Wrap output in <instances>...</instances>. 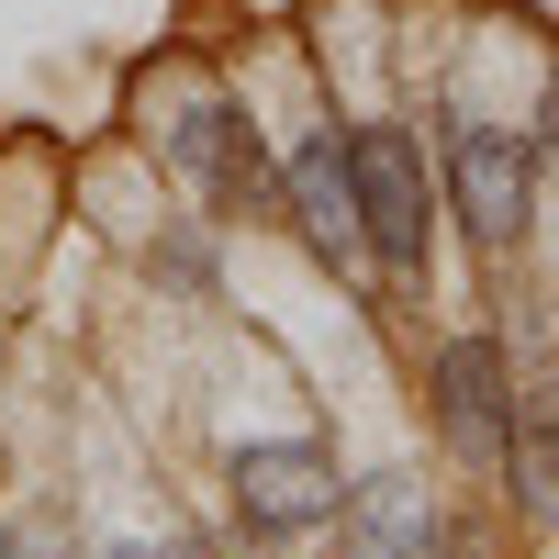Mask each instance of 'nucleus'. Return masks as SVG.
I'll return each mask as SVG.
<instances>
[{
    "mask_svg": "<svg viewBox=\"0 0 559 559\" xmlns=\"http://www.w3.org/2000/svg\"><path fill=\"white\" fill-rule=\"evenodd\" d=\"M336 157H347L358 247L381 258L392 280H403V269H426L437 213H426V157H414V134H403V123H347V134H336Z\"/></svg>",
    "mask_w": 559,
    "mask_h": 559,
    "instance_id": "nucleus-1",
    "label": "nucleus"
},
{
    "mask_svg": "<svg viewBox=\"0 0 559 559\" xmlns=\"http://www.w3.org/2000/svg\"><path fill=\"white\" fill-rule=\"evenodd\" d=\"M448 202H459V224H471L481 258H515L526 247V202H537V146L459 112L448 123Z\"/></svg>",
    "mask_w": 559,
    "mask_h": 559,
    "instance_id": "nucleus-2",
    "label": "nucleus"
},
{
    "mask_svg": "<svg viewBox=\"0 0 559 559\" xmlns=\"http://www.w3.org/2000/svg\"><path fill=\"white\" fill-rule=\"evenodd\" d=\"M168 168L191 179L202 202H224V213H269V157H258V134H247V112L236 102H213V90H191L168 123Z\"/></svg>",
    "mask_w": 559,
    "mask_h": 559,
    "instance_id": "nucleus-3",
    "label": "nucleus"
},
{
    "mask_svg": "<svg viewBox=\"0 0 559 559\" xmlns=\"http://www.w3.org/2000/svg\"><path fill=\"white\" fill-rule=\"evenodd\" d=\"M236 515L258 526V537H302V526H324L336 515V459H324L313 437H269V448H236Z\"/></svg>",
    "mask_w": 559,
    "mask_h": 559,
    "instance_id": "nucleus-4",
    "label": "nucleus"
},
{
    "mask_svg": "<svg viewBox=\"0 0 559 559\" xmlns=\"http://www.w3.org/2000/svg\"><path fill=\"white\" fill-rule=\"evenodd\" d=\"M437 426H448V448L471 459V471H503V437H515V381H503V358H492L481 336H459V347L437 358Z\"/></svg>",
    "mask_w": 559,
    "mask_h": 559,
    "instance_id": "nucleus-5",
    "label": "nucleus"
},
{
    "mask_svg": "<svg viewBox=\"0 0 559 559\" xmlns=\"http://www.w3.org/2000/svg\"><path fill=\"white\" fill-rule=\"evenodd\" d=\"M437 492L414 481V471H381L369 492H347V548L358 559H437Z\"/></svg>",
    "mask_w": 559,
    "mask_h": 559,
    "instance_id": "nucleus-6",
    "label": "nucleus"
},
{
    "mask_svg": "<svg viewBox=\"0 0 559 559\" xmlns=\"http://www.w3.org/2000/svg\"><path fill=\"white\" fill-rule=\"evenodd\" d=\"M292 213L313 224L324 258H369V247H358V202H347V157H336V134H313V146L292 157Z\"/></svg>",
    "mask_w": 559,
    "mask_h": 559,
    "instance_id": "nucleus-7",
    "label": "nucleus"
},
{
    "mask_svg": "<svg viewBox=\"0 0 559 559\" xmlns=\"http://www.w3.org/2000/svg\"><path fill=\"white\" fill-rule=\"evenodd\" d=\"M503 471H515L526 515H559V392H515V437H503Z\"/></svg>",
    "mask_w": 559,
    "mask_h": 559,
    "instance_id": "nucleus-8",
    "label": "nucleus"
},
{
    "mask_svg": "<svg viewBox=\"0 0 559 559\" xmlns=\"http://www.w3.org/2000/svg\"><path fill=\"white\" fill-rule=\"evenodd\" d=\"M537 157L559 168V90H548V123H537Z\"/></svg>",
    "mask_w": 559,
    "mask_h": 559,
    "instance_id": "nucleus-9",
    "label": "nucleus"
}]
</instances>
